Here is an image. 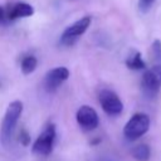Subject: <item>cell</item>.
I'll return each instance as SVG.
<instances>
[{"mask_svg":"<svg viewBox=\"0 0 161 161\" xmlns=\"http://www.w3.org/2000/svg\"><path fill=\"white\" fill-rule=\"evenodd\" d=\"M23 113V103L20 101H13L4 114L1 128H0V142L6 147L11 142V137L14 133V130L16 127V123Z\"/></svg>","mask_w":161,"mask_h":161,"instance_id":"cell-1","label":"cell"},{"mask_svg":"<svg viewBox=\"0 0 161 161\" xmlns=\"http://www.w3.org/2000/svg\"><path fill=\"white\" fill-rule=\"evenodd\" d=\"M150 128V117L146 113L133 114L123 127V136L128 141H136Z\"/></svg>","mask_w":161,"mask_h":161,"instance_id":"cell-2","label":"cell"},{"mask_svg":"<svg viewBox=\"0 0 161 161\" xmlns=\"http://www.w3.org/2000/svg\"><path fill=\"white\" fill-rule=\"evenodd\" d=\"M54 141H55V126L53 123H49L44 127V130L36 137L31 150L34 153L39 156H47L52 153L54 147Z\"/></svg>","mask_w":161,"mask_h":161,"instance_id":"cell-3","label":"cell"},{"mask_svg":"<svg viewBox=\"0 0 161 161\" xmlns=\"http://www.w3.org/2000/svg\"><path fill=\"white\" fill-rule=\"evenodd\" d=\"M141 88L146 97H155L161 88V64L153 65L142 75Z\"/></svg>","mask_w":161,"mask_h":161,"instance_id":"cell-4","label":"cell"},{"mask_svg":"<svg viewBox=\"0 0 161 161\" xmlns=\"http://www.w3.org/2000/svg\"><path fill=\"white\" fill-rule=\"evenodd\" d=\"M91 25V16H83L80 19H78L75 23H73L72 25H69L68 28H65V30L63 31L62 36H60V44L69 47L73 45L77 39L86 33V30L88 29V26Z\"/></svg>","mask_w":161,"mask_h":161,"instance_id":"cell-5","label":"cell"},{"mask_svg":"<svg viewBox=\"0 0 161 161\" xmlns=\"http://www.w3.org/2000/svg\"><path fill=\"white\" fill-rule=\"evenodd\" d=\"M98 99L102 109L109 116H118L123 111V103L113 91L102 89L98 94Z\"/></svg>","mask_w":161,"mask_h":161,"instance_id":"cell-6","label":"cell"},{"mask_svg":"<svg viewBox=\"0 0 161 161\" xmlns=\"http://www.w3.org/2000/svg\"><path fill=\"white\" fill-rule=\"evenodd\" d=\"M75 119H77L78 125L84 131H92V130L97 128V126L99 123V118H98L97 112L89 106H82L77 111Z\"/></svg>","mask_w":161,"mask_h":161,"instance_id":"cell-7","label":"cell"},{"mask_svg":"<svg viewBox=\"0 0 161 161\" xmlns=\"http://www.w3.org/2000/svg\"><path fill=\"white\" fill-rule=\"evenodd\" d=\"M69 77V70L65 67H57L50 69L44 77V87L47 91L53 92L55 91L64 80Z\"/></svg>","mask_w":161,"mask_h":161,"instance_id":"cell-8","label":"cell"},{"mask_svg":"<svg viewBox=\"0 0 161 161\" xmlns=\"http://www.w3.org/2000/svg\"><path fill=\"white\" fill-rule=\"evenodd\" d=\"M9 8V13H10V18L14 21L15 19L19 18H26L34 14V8L26 3H16V4H10L8 5Z\"/></svg>","mask_w":161,"mask_h":161,"instance_id":"cell-9","label":"cell"},{"mask_svg":"<svg viewBox=\"0 0 161 161\" xmlns=\"http://www.w3.org/2000/svg\"><path fill=\"white\" fill-rule=\"evenodd\" d=\"M131 155L137 161H148L150 156H151V150H150V147L147 145L141 143V145L135 146L131 150Z\"/></svg>","mask_w":161,"mask_h":161,"instance_id":"cell-10","label":"cell"},{"mask_svg":"<svg viewBox=\"0 0 161 161\" xmlns=\"http://www.w3.org/2000/svg\"><path fill=\"white\" fill-rule=\"evenodd\" d=\"M126 65L130 68V69H133V70H138V69H145L146 68V64L141 57V53L140 52H135L127 60H126Z\"/></svg>","mask_w":161,"mask_h":161,"instance_id":"cell-11","label":"cell"},{"mask_svg":"<svg viewBox=\"0 0 161 161\" xmlns=\"http://www.w3.org/2000/svg\"><path fill=\"white\" fill-rule=\"evenodd\" d=\"M36 64H38V60L34 55H26L21 60V72L24 74H30L35 70Z\"/></svg>","mask_w":161,"mask_h":161,"instance_id":"cell-12","label":"cell"},{"mask_svg":"<svg viewBox=\"0 0 161 161\" xmlns=\"http://www.w3.org/2000/svg\"><path fill=\"white\" fill-rule=\"evenodd\" d=\"M11 18H10V13H9V8L0 5V26H6L11 23Z\"/></svg>","mask_w":161,"mask_h":161,"instance_id":"cell-13","label":"cell"},{"mask_svg":"<svg viewBox=\"0 0 161 161\" xmlns=\"http://www.w3.org/2000/svg\"><path fill=\"white\" fill-rule=\"evenodd\" d=\"M19 141H20V143H21L23 146H28V145L30 143V135H29V132H28L25 128L20 130V133H19Z\"/></svg>","mask_w":161,"mask_h":161,"instance_id":"cell-14","label":"cell"},{"mask_svg":"<svg viewBox=\"0 0 161 161\" xmlns=\"http://www.w3.org/2000/svg\"><path fill=\"white\" fill-rule=\"evenodd\" d=\"M153 3H155V0H138V8L142 11H147L152 6Z\"/></svg>","mask_w":161,"mask_h":161,"instance_id":"cell-15","label":"cell"},{"mask_svg":"<svg viewBox=\"0 0 161 161\" xmlns=\"http://www.w3.org/2000/svg\"><path fill=\"white\" fill-rule=\"evenodd\" d=\"M152 53L156 57V59L161 58V43L160 40H155L152 44Z\"/></svg>","mask_w":161,"mask_h":161,"instance_id":"cell-16","label":"cell"}]
</instances>
